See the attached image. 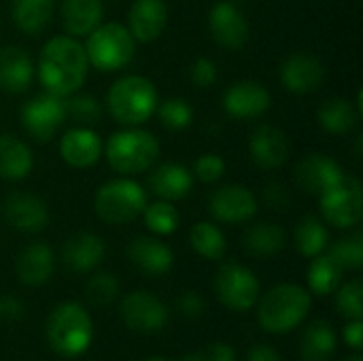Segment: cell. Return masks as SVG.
I'll return each instance as SVG.
<instances>
[{
  "label": "cell",
  "mask_w": 363,
  "mask_h": 361,
  "mask_svg": "<svg viewBox=\"0 0 363 361\" xmlns=\"http://www.w3.org/2000/svg\"><path fill=\"white\" fill-rule=\"evenodd\" d=\"M87 55L74 36H53L45 43L38 60V79L55 96H72L87 77Z\"/></svg>",
  "instance_id": "obj_1"
},
{
  "label": "cell",
  "mask_w": 363,
  "mask_h": 361,
  "mask_svg": "<svg viewBox=\"0 0 363 361\" xmlns=\"http://www.w3.org/2000/svg\"><path fill=\"white\" fill-rule=\"evenodd\" d=\"M106 104L117 123L128 128L140 126L157 109V89L149 79L140 74H128L111 85Z\"/></svg>",
  "instance_id": "obj_2"
},
{
  "label": "cell",
  "mask_w": 363,
  "mask_h": 361,
  "mask_svg": "<svg viewBox=\"0 0 363 361\" xmlns=\"http://www.w3.org/2000/svg\"><path fill=\"white\" fill-rule=\"evenodd\" d=\"M311 311V294L291 283H283L264 294L257 309L259 326L270 334L291 332Z\"/></svg>",
  "instance_id": "obj_3"
},
{
  "label": "cell",
  "mask_w": 363,
  "mask_h": 361,
  "mask_svg": "<svg viewBox=\"0 0 363 361\" xmlns=\"http://www.w3.org/2000/svg\"><path fill=\"white\" fill-rule=\"evenodd\" d=\"M94 336V323L87 311L77 302L60 304L51 311L47 321V340L62 357L83 355Z\"/></svg>",
  "instance_id": "obj_4"
},
{
  "label": "cell",
  "mask_w": 363,
  "mask_h": 361,
  "mask_svg": "<svg viewBox=\"0 0 363 361\" xmlns=\"http://www.w3.org/2000/svg\"><path fill=\"white\" fill-rule=\"evenodd\" d=\"M157 155H160L157 138L151 132L138 130L134 126L130 130L115 132L106 143V162L115 172L123 177H132L149 170L157 162Z\"/></svg>",
  "instance_id": "obj_5"
},
{
  "label": "cell",
  "mask_w": 363,
  "mask_h": 361,
  "mask_svg": "<svg viewBox=\"0 0 363 361\" xmlns=\"http://www.w3.org/2000/svg\"><path fill=\"white\" fill-rule=\"evenodd\" d=\"M87 62L100 72H113L128 66L136 53V40L130 30L121 23H100L87 34L83 45Z\"/></svg>",
  "instance_id": "obj_6"
},
{
  "label": "cell",
  "mask_w": 363,
  "mask_h": 361,
  "mask_svg": "<svg viewBox=\"0 0 363 361\" xmlns=\"http://www.w3.org/2000/svg\"><path fill=\"white\" fill-rule=\"evenodd\" d=\"M147 206L145 189L130 179H115L104 183L94 200L96 215L111 226H123L134 221Z\"/></svg>",
  "instance_id": "obj_7"
},
{
  "label": "cell",
  "mask_w": 363,
  "mask_h": 361,
  "mask_svg": "<svg viewBox=\"0 0 363 361\" xmlns=\"http://www.w3.org/2000/svg\"><path fill=\"white\" fill-rule=\"evenodd\" d=\"M215 291L223 306L232 311H249L259 300V281L247 266L225 262L215 277Z\"/></svg>",
  "instance_id": "obj_8"
},
{
  "label": "cell",
  "mask_w": 363,
  "mask_h": 361,
  "mask_svg": "<svg viewBox=\"0 0 363 361\" xmlns=\"http://www.w3.org/2000/svg\"><path fill=\"white\" fill-rule=\"evenodd\" d=\"M323 219L334 228H353L362 221L363 196L362 183L355 177L345 174L338 185L319 196Z\"/></svg>",
  "instance_id": "obj_9"
},
{
  "label": "cell",
  "mask_w": 363,
  "mask_h": 361,
  "mask_svg": "<svg viewBox=\"0 0 363 361\" xmlns=\"http://www.w3.org/2000/svg\"><path fill=\"white\" fill-rule=\"evenodd\" d=\"M19 117L28 136L38 143H47L66 121V98L51 91L38 94L21 106Z\"/></svg>",
  "instance_id": "obj_10"
},
{
  "label": "cell",
  "mask_w": 363,
  "mask_h": 361,
  "mask_svg": "<svg viewBox=\"0 0 363 361\" xmlns=\"http://www.w3.org/2000/svg\"><path fill=\"white\" fill-rule=\"evenodd\" d=\"M119 315L130 330L143 334L160 332L168 323V311L164 302L149 291L128 294L119 304Z\"/></svg>",
  "instance_id": "obj_11"
},
{
  "label": "cell",
  "mask_w": 363,
  "mask_h": 361,
  "mask_svg": "<svg viewBox=\"0 0 363 361\" xmlns=\"http://www.w3.org/2000/svg\"><path fill=\"white\" fill-rule=\"evenodd\" d=\"M208 211L217 221L242 223L255 217L257 198L245 185H223L208 198Z\"/></svg>",
  "instance_id": "obj_12"
},
{
  "label": "cell",
  "mask_w": 363,
  "mask_h": 361,
  "mask_svg": "<svg viewBox=\"0 0 363 361\" xmlns=\"http://www.w3.org/2000/svg\"><path fill=\"white\" fill-rule=\"evenodd\" d=\"M345 177L342 168L338 166L336 160L323 155V153H311L306 155L298 166H296V183L304 194L311 196H321L334 185L340 183Z\"/></svg>",
  "instance_id": "obj_13"
},
{
  "label": "cell",
  "mask_w": 363,
  "mask_h": 361,
  "mask_svg": "<svg viewBox=\"0 0 363 361\" xmlns=\"http://www.w3.org/2000/svg\"><path fill=\"white\" fill-rule=\"evenodd\" d=\"M208 28L215 43L225 49H240L249 40V21L236 2H217L208 15Z\"/></svg>",
  "instance_id": "obj_14"
},
{
  "label": "cell",
  "mask_w": 363,
  "mask_h": 361,
  "mask_svg": "<svg viewBox=\"0 0 363 361\" xmlns=\"http://www.w3.org/2000/svg\"><path fill=\"white\" fill-rule=\"evenodd\" d=\"M325 68L319 57L308 53H291L281 64V81L291 94H311L323 85Z\"/></svg>",
  "instance_id": "obj_15"
},
{
  "label": "cell",
  "mask_w": 363,
  "mask_h": 361,
  "mask_svg": "<svg viewBox=\"0 0 363 361\" xmlns=\"http://www.w3.org/2000/svg\"><path fill=\"white\" fill-rule=\"evenodd\" d=\"M223 109L234 119H255L270 109V94L257 81H238L223 94Z\"/></svg>",
  "instance_id": "obj_16"
},
{
  "label": "cell",
  "mask_w": 363,
  "mask_h": 361,
  "mask_svg": "<svg viewBox=\"0 0 363 361\" xmlns=\"http://www.w3.org/2000/svg\"><path fill=\"white\" fill-rule=\"evenodd\" d=\"M249 151H251V160L257 168L272 170L287 162L289 145H287L283 130H279L274 126H259L251 134Z\"/></svg>",
  "instance_id": "obj_17"
},
{
  "label": "cell",
  "mask_w": 363,
  "mask_h": 361,
  "mask_svg": "<svg viewBox=\"0 0 363 361\" xmlns=\"http://www.w3.org/2000/svg\"><path fill=\"white\" fill-rule=\"evenodd\" d=\"M4 217L19 232H38L49 221V211L45 202L32 194L15 191L4 200Z\"/></svg>",
  "instance_id": "obj_18"
},
{
  "label": "cell",
  "mask_w": 363,
  "mask_h": 361,
  "mask_svg": "<svg viewBox=\"0 0 363 361\" xmlns=\"http://www.w3.org/2000/svg\"><path fill=\"white\" fill-rule=\"evenodd\" d=\"M130 34L138 43H151L160 38L168 23V6L164 0H136L128 15Z\"/></svg>",
  "instance_id": "obj_19"
},
{
  "label": "cell",
  "mask_w": 363,
  "mask_h": 361,
  "mask_svg": "<svg viewBox=\"0 0 363 361\" xmlns=\"http://www.w3.org/2000/svg\"><path fill=\"white\" fill-rule=\"evenodd\" d=\"M62 160L72 168H89L102 155V140L89 128H72L60 140Z\"/></svg>",
  "instance_id": "obj_20"
},
{
  "label": "cell",
  "mask_w": 363,
  "mask_h": 361,
  "mask_svg": "<svg viewBox=\"0 0 363 361\" xmlns=\"http://www.w3.org/2000/svg\"><path fill=\"white\" fill-rule=\"evenodd\" d=\"M128 257L130 262L149 277H162L172 268V251L168 245H164L157 238L151 236H138L128 245Z\"/></svg>",
  "instance_id": "obj_21"
},
{
  "label": "cell",
  "mask_w": 363,
  "mask_h": 361,
  "mask_svg": "<svg viewBox=\"0 0 363 361\" xmlns=\"http://www.w3.org/2000/svg\"><path fill=\"white\" fill-rule=\"evenodd\" d=\"M55 255L47 243H32L28 245L15 262L17 279L28 287H40L49 281L53 272Z\"/></svg>",
  "instance_id": "obj_22"
},
{
  "label": "cell",
  "mask_w": 363,
  "mask_h": 361,
  "mask_svg": "<svg viewBox=\"0 0 363 361\" xmlns=\"http://www.w3.org/2000/svg\"><path fill=\"white\" fill-rule=\"evenodd\" d=\"M104 257V243L91 232H81L68 238L62 247V262L70 272H89Z\"/></svg>",
  "instance_id": "obj_23"
},
{
  "label": "cell",
  "mask_w": 363,
  "mask_h": 361,
  "mask_svg": "<svg viewBox=\"0 0 363 361\" xmlns=\"http://www.w3.org/2000/svg\"><path fill=\"white\" fill-rule=\"evenodd\" d=\"M34 74L32 60L21 47H4L0 51V89L9 94H21L30 87Z\"/></svg>",
  "instance_id": "obj_24"
},
{
  "label": "cell",
  "mask_w": 363,
  "mask_h": 361,
  "mask_svg": "<svg viewBox=\"0 0 363 361\" xmlns=\"http://www.w3.org/2000/svg\"><path fill=\"white\" fill-rule=\"evenodd\" d=\"M194 177L183 164L166 162L153 168L149 174V187L151 191L162 200H181L191 191Z\"/></svg>",
  "instance_id": "obj_25"
},
{
  "label": "cell",
  "mask_w": 363,
  "mask_h": 361,
  "mask_svg": "<svg viewBox=\"0 0 363 361\" xmlns=\"http://www.w3.org/2000/svg\"><path fill=\"white\" fill-rule=\"evenodd\" d=\"M102 0H64L62 23L68 36H87L102 23Z\"/></svg>",
  "instance_id": "obj_26"
},
{
  "label": "cell",
  "mask_w": 363,
  "mask_h": 361,
  "mask_svg": "<svg viewBox=\"0 0 363 361\" xmlns=\"http://www.w3.org/2000/svg\"><path fill=\"white\" fill-rule=\"evenodd\" d=\"M34 160L19 138L15 136H0V179L6 181H21L32 172Z\"/></svg>",
  "instance_id": "obj_27"
},
{
  "label": "cell",
  "mask_w": 363,
  "mask_h": 361,
  "mask_svg": "<svg viewBox=\"0 0 363 361\" xmlns=\"http://www.w3.org/2000/svg\"><path fill=\"white\" fill-rule=\"evenodd\" d=\"M359 117H362V113L357 111V106L351 104V102L345 100V98L325 100V102L319 106V113H317L319 126H321L325 132L336 134V136L349 134V132L357 126Z\"/></svg>",
  "instance_id": "obj_28"
},
{
  "label": "cell",
  "mask_w": 363,
  "mask_h": 361,
  "mask_svg": "<svg viewBox=\"0 0 363 361\" xmlns=\"http://www.w3.org/2000/svg\"><path fill=\"white\" fill-rule=\"evenodd\" d=\"M285 230L277 223H255L242 236V247L253 257H272L285 247Z\"/></svg>",
  "instance_id": "obj_29"
},
{
  "label": "cell",
  "mask_w": 363,
  "mask_h": 361,
  "mask_svg": "<svg viewBox=\"0 0 363 361\" xmlns=\"http://www.w3.org/2000/svg\"><path fill=\"white\" fill-rule=\"evenodd\" d=\"M336 345L334 328L328 321H313L300 340V355L304 361H330Z\"/></svg>",
  "instance_id": "obj_30"
},
{
  "label": "cell",
  "mask_w": 363,
  "mask_h": 361,
  "mask_svg": "<svg viewBox=\"0 0 363 361\" xmlns=\"http://www.w3.org/2000/svg\"><path fill=\"white\" fill-rule=\"evenodd\" d=\"M342 266L330 255V253H319L313 257V264L308 266L306 281L313 294L317 296H328L338 289L342 281Z\"/></svg>",
  "instance_id": "obj_31"
},
{
  "label": "cell",
  "mask_w": 363,
  "mask_h": 361,
  "mask_svg": "<svg viewBox=\"0 0 363 361\" xmlns=\"http://www.w3.org/2000/svg\"><path fill=\"white\" fill-rule=\"evenodd\" d=\"M53 0H13V21L26 34L45 30L53 15Z\"/></svg>",
  "instance_id": "obj_32"
},
{
  "label": "cell",
  "mask_w": 363,
  "mask_h": 361,
  "mask_svg": "<svg viewBox=\"0 0 363 361\" xmlns=\"http://www.w3.org/2000/svg\"><path fill=\"white\" fill-rule=\"evenodd\" d=\"M294 243H296V249H298L300 255L315 257V255H319V253L325 251V247L330 243V234H328V228L317 217L306 215L296 226Z\"/></svg>",
  "instance_id": "obj_33"
},
{
  "label": "cell",
  "mask_w": 363,
  "mask_h": 361,
  "mask_svg": "<svg viewBox=\"0 0 363 361\" xmlns=\"http://www.w3.org/2000/svg\"><path fill=\"white\" fill-rule=\"evenodd\" d=\"M189 243L198 255L204 260H221L225 255V236L223 232L208 221H200L189 232Z\"/></svg>",
  "instance_id": "obj_34"
},
{
  "label": "cell",
  "mask_w": 363,
  "mask_h": 361,
  "mask_svg": "<svg viewBox=\"0 0 363 361\" xmlns=\"http://www.w3.org/2000/svg\"><path fill=\"white\" fill-rule=\"evenodd\" d=\"M145 217V223L151 232L168 236L177 230L179 226V211L168 202V200H157L140 213Z\"/></svg>",
  "instance_id": "obj_35"
},
{
  "label": "cell",
  "mask_w": 363,
  "mask_h": 361,
  "mask_svg": "<svg viewBox=\"0 0 363 361\" xmlns=\"http://www.w3.org/2000/svg\"><path fill=\"white\" fill-rule=\"evenodd\" d=\"M330 255L342 266V270H359L363 266V234L355 232L332 245Z\"/></svg>",
  "instance_id": "obj_36"
},
{
  "label": "cell",
  "mask_w": 363,
  "mask_h": 361,
  "mask_svg": "<svg viewBox=\"0 0 363 361\" xmlns=\"http://www.w3.org/2000/svg\"><path fill=\"white\" fill-rule=\"evenodd\" d=\"M155 111L160 115L162 126L168 130H185L194 119V111L189 102L183 98H168L162 104H157Z\"/></svg>",
  "instance_id": "obj_37"
},
{
  "label": "cell",
  "mask_w": 363,
  "mask_h": 361,
  "mask_svg": "<svg viewBox=\"0 0 363 361\" xmlns=\"http://www.w3.org/2000/svg\"><path fill=\"white\" fill-rule=\"evenodd\" d=\"M85 296L94 306H108L119 296V281L111 272H98L85 285Z\"/></svg>",
  "instance_id": "obj_38"
},
{
  "label": "cell",
  "mask_w": 363,
  "mask_h": 361,
  "mask_svg": "<svg viewBox=\"0 0 363 361\" xmlns=\"http://www.w3.org/2000/svg\"><path fill=\"white\" fill-rule=\"evenodd\" d=\"M66 117H72L81 126H94L102 119V104L94 96L77 94L66 98Z\"/></svg>",
  "instance_id": "obj_39"
},
{
  "label": "cell",
  "mask_w": 363,
  "mask_h": 361,
  "mask_svg": "<svg viewBox=\"0 0 363 361\" xmlns=\"http://www.w3.org/2000/svg\"><path fill=\"white\" fill-rule=\"evenodd\" d=\"M338 311L349 319H362L363 317V283L359 279H353L345 283L336 296Z\"/></svg>",
  "instance_id": "obj_40"
},
{
  "label": "cell",
  "mask_w": 363,
  "mask_h": 361,
  "mask_svg": "<svg viewBox=\"0 0 363 361\" xmlns=\"http://www.w3.org/2000/svg\"><path fill=\"white\" fill-rule=\"evenodd\" d=\"M223 172H225V162L217 153H206V155L196 160L194 174L202 183H215V181H219L223 177Z\"/></svg>",
  "instance_id": "obj_41"
},
{
  "label": "cell",
  "mask_w": 363,
  "mask_h": 361,
  "mask_svg": "<svg viewBox=\"0 0 363 361\" xmlns=\"http://www.w3.org/2000/svg\"><path fill=\"white\" fill-rule=\"evenodd\" d=\"M189 77H191V81H194L200 89L211 87V85L217 81V66H215V62H213V60H208V57H200V60H196V62L191 64V68H189Z\"/></svg>",
  "instance_id": "obj_42"
},
{
  "label": "cell",
  "mask_w": 363,
  "mask_h": 361,
  "mask_svg": "<svg viewBox=\"0 0 363 361\" xmlns=\"http://www.w3.org/2000/svg\"><path fill=\"white\" fill-rule=\"evenodd\" d=\"M177 306H179V311H181L187 319H200V317L204 315V309H206L204 298H202L200 294H196V291H185V294H181L179 300H177Z\"/></svg>",
  "instance_id": "obj_43"
},
{
  "label": "cell",
  "mask_w": 363,
  "mask_h": 361,
  "mask_svg": "<svg viewBox=\"0 0 363 361\" xmlns=\"http://www.w3.org/2000/svg\"><path fill=\"white\" fill-rule=\"evenodd\" d=\"M264 200L270 209H285L289 204V196L285 191L283 185L279 183H270L266 189H264Z\"/></svg>",
  "instance_id": "obj_44"
},
{
  "label": "cell",
  "mask_w": 363,
  "mask_h": 361,
  "mask_svg": "<svg viewBox=\"0 0 363 361\" xmlns=\"http://www.w3.org/2000/svg\"><path fill=\"white\" fill-rule=\"evenodd\" d=\"M204 361H236V351L225 343H215L202 353Z\"/></svg>",
  "instance_id": "obj_45"
},
{
  "label": "cell",
  "mask_w": 363,
  "mask_h": 361,
  "mask_svg": "<svg viewBox=\"0 0 363 361\" xmlns=\"http://www.w3.org/2000/svg\"><path fill=\"white\" fill-rule=\"evenodd\" d=\"M0 315H6L13 321H19L26 315V306L19 302V298L15 296H6L0 300Z\"/></svg>",
  "instance_id": "obj_46"
},
{
  "label": "cell",
  "mask_w": 363,
  "mask_h": 361,
  "mask_svg": "<svg viewBox=\"0 0 363 361\" xmlns=\"http://www.w3.org/2000/svg\"><path fill=\"white\" fill-rule=\"evenodd\" d=\"M345 343L351 347V349H355V351H359L362 349V343H363V326H362V319H351V323H347V328H345Z\"/></svg>",
  "instance_id": "obj_47"
},
{
  "label": "cell",
  "mask_w": 363,
  "mask_h": 361,
  "mask_svg": "<svg viewBox=\"0 0 363 361\" xmlns=\"http://www.w3.org/2000/svg\"><path fill=\"white\" fill-rule=\"evenodd\" d=\"M245 361H283L281 355L274 351V347L270 345H253L247 353Z\"/></svg>",
  "instance_id": "obj_48"
},
{
  "label": "cell",
  "mask_w": 363,
  "mask_h": 361,
  "mask_svg": "<svg viewBox=\"0 0 363 361\" xmlns=\"http://www.w3.org/2000/svg\"><path fill=\"white\" fill-rule=\"evenodd\" d=\"M181 361H204V357H202V353H189V355H185Z\"/></svg>",
  "instance_id": "obj_49"
},
{
  "label": "cell",
  "mask_w": 363,
  "mask_h": 361,
  "mask_svg": "<svg viewBox=\"0 0 363 361\" xmlns=\"http://www.w3.org/2000/svg\"><path fill=\"white\" fill-rule=\"evenodd\" d=\"M345 361H363L362 355H351V357H347Z\"/></svg>",
  "instance_id": "obj_50"
},
{
  "label": "cell",
  "mask_w": 363,
  "mask_h": 361,
  "mask_svg": "<svg viewBox=\"0 0 363 361\" xmlns=\"http://www.w3.org/2000/svg\"><path fill=\"white\" fill-rule=\"evenodd\" d=\"M147 361H168V360H160V357H151V360H147Z\"/></svg>",
  "instance_id": "obj_51"
},
{
  "label": "cell",
  "mask_w": 363,
  "mask_h": 361,
  "mask_svg": "<svg viewBox=\"0 0 363 361\" xmlns=\"http://www.w3.org/2000/svg\"><path fill=\"white\" fill-rule=\"evenodd\" d=\"M236 2H245V0H236Z\"/></svg>",
  "instance_id": "obj_52"
},
{
  "label": "cell",
  "mask_w": 363,
  "mask_h": 361,
  "mask_svg": "<svg viewBox=\"0 0 363 361\" xmlns=\"http://www.w3.org/2000/svg\"><path fill=\"white\" fill-rule=\"evenodd\" d=\"M0 317H2V315H0Z\"/></svg>",
  "instance_id": "obj_53"
}]
</instances>
